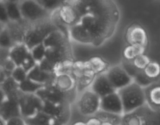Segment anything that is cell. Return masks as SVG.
<instances>
[{"instance_id":"cell-1","label":"cell","mask_w":160,"mask_h":125,"mask_svg":"<svg viewBox=\"0 0 160 125\" xmlns=\"http://www.w3.org/2000/svg\"><path fill=\"white\" fill-rule=\"evenodd\" d=\"M79 23L89 33L95 45H100L112 34L116 24V22L92 14L81 17Z\"/></svg>"},{"instance_id":"cell-2","label":"cell","mask_w":160,"mask_h":125,"mask_svg":"<svg viewBox=\"0 0 160 125\" xmlns=\"http://www.w3.org/2000/svg\"><path fill=\"white\" fill-rule=\"evenodd\" d=\"M58 27L52 18L43 20L33 23H28L24 38V43L30 49L42 43L47 37Z\"/></svg>"},{"instance_id":"cell-3","label":"cell","mask_w":160,"mask_h":125,"mask_svg":"<svg viewBox=\"0 0 160 125\" xmlns=\"http://www.w3.org/2000/svg\"><path fill=\"white\" fill-rule=\"evenodd\" d=\"M123 115L132 113L147 104L145 89L135 82L119 90Z\"/></svg>"},{"instance_id":"cell-4","label":"cell","mask_w":160,"mask_h":125,"mask_svg":"<svg viewBox=\"0 0 160 125\" xmlns=\"http://www.w3.org/2000/svg\"><path fill=\"white\" fill-rule=\"evenodd\" d=\"M122 125H160V111L147 104L136 111L123 115Z\"/></svg>"},{"instance_id":"cell-5","label":"cell","mask_w":160,"mask_h":125,"mask_svg":"<svg viewBox=\"0 0 160 125\" xmlns=\"http://www.w3.org/2000/svg\"><path fill=\"white\" fill-rule=\"evenodd\" d=\"M19 6L23 19L29 23L52 17V13L45 9L36 0H22L19 3Z\"/></svg>"},{"instance_id":"cell-6","label":"cell","mask_w":160,"mask_h":125,"mask_svg":"<svg viewBox=\"0 0 160 125\" xmlns=\"http://www.w3.org/2000/svg\"><path fill=\"white\" fill-rule=\"evenodd\" d=\"M101 98L90 89L79 94L77 100V107L81 115L89 117L96 115L100 110Z\"/></svg>"},{"instance_id":"cell-7","label":"cell","mask_w":160,"mask_h":125,"mask_svg":"<svg viewBox=\"0 0 160 125\" xmlns=\"http://www.w3.org/2000/svg\"><path fill=\"white\" fill-rule=\"evenodd\" d=\"M44 102L37 94H22L19 100L21 117L24 119L32 117L42 111Z\"/></svg>"},{"instance_id":"cell-8","label":"cell","mask_w":160,"mask_h":125,"mask_svg":"<svg viewBox=\"0 0 160 125\" xmlns=\"http://www.w3.org/2000/svg\"><path fill=\"white\" fill-rule=\"evenodd\" d=\"M43 102L53 104L71 103L72 100H75L73 95L64 93L58 90L52 84L45 86L37 93Z\"/></svg>"},{"instance_id":"cell-9","label":"cell","mask_w":160,"mask_h":125,"mask_svg":"<svg viewBox=\"0 0 160 125\" xmlns=\"http://www.w3.org/2000/svg\"><path fill=\"white\" fill-rule=\"evenodd\" d=\"M107 76L116 91L133 82V78L122 67V65H114L106 73Z\"/></svg>"},{"instance_id":"cell-10","label":"cell","mask_w":160,"mask_h":125,"mask_svg":"<svg viewBox=\"0 0 160 125\" xmlns=\"http://www.w3.org/2000/svg\"><path fill=\"white\" fill-rule=\"evenodd\" d=\"M42 112L53 117L61 125H67L71 115V103L53 104L44 102Z\"/></svg>"},{"instance_id":"cell-11","label":"cell","mask_w":160,"mask_h":125,"mask_svg":"<svg viewBox=\"0 0 160 125\" xmlns=\"http://www.w3.org/2000/svg\"><path fill=\"white\" fill-rule=\"evenodd\" d=\"M125 38L128 45H131L147 48L148 43V37L146 30L138 24H133L127 28Z\"/></svg>"},{"instance_id":"cell-12","label":"cell","mask_w":160,"mask_h":125,"mask_svg":"<svg viewBox=\"0 0 160 125\" xmlns=\"http://www.w3.org/2000/svg\"><path fill=\"white\" fill-rule=\"evenodd\" d=\"M54 13L56 14L55 20L68 28L79 23L81 18L75 7L67 5H62Z\"/></svg>"},{"instance_id":"cell-13","label":"cell","mask_w":160,"mask_h":125,"mask_svg":"<svg viewBox=\"0 0 160 125\" xmlns=\"http://www.w3.org/2000/svg\"><path fill=\"white\" fill-rule=\"evenodd\" d=\"M100 110L122 116L123 115L122 102L118 91L101 98Z\"/></svg>"},{"instance_id":"cell-14","label":"cell","mask_w":160,"mask_h":125,"mask_svg":"<svg viewBox=\"0 0 160 125\" xmlns=\"http://www.w3.org/2000/svg\"><path fill=\"white\" fill-rule=\"evenodd\" d=\"M45 58L56 66L68 60H72L70 43L47 48Z\"/></svg>"},{"instance_id":"cell-15","label":"cell","mask_w":160,"mask_h":125,"mask_svg":"<svg viewBox=\"0 0 160 125\" xmlns=\"http://www.w3.org/2000/svg\"><path fill=\"white\" fill-rule=\"evenodd\" d=\"M89 89L96 93L101 98L116 92L109 81L106 73L96 76Z\"/></svg>"},{"instance_id":"cell-16","label":"cell","mask_w":160,"mask_h":125,"mask_svg":"<svg viewBox=\"0 0 160 125\" xmlns=\"http://www.w3.org/2000/svg\"><path fill=\"white\" fill-rule=\"evenodd\" d=\"M52 85L64 93L68 94L77 93L76 80L69 73H60L56 75Z\"/></svg>"},{"instance_id":"cell-17","label":"cell","mask_w":160,"mask_h":125,"mask_svg":"<svg viewBox=\"0 0 160 125\" xmlns=\"http://www.w3.org/2000/svg\"><path fill=\"white\" fill-rule=\"evenodd\" d=\"M15 117H21L19 102L7 98L2 100L0 105V118L7 121Z\"/></svg>"},{"instance_id":"cell-18","label":"cell","mask_w":160,"mask_h":125,"mask_svg":"<svg viewBox=\"0 0 160 125\" xmlns=\"http://www.w3.org/2000/svg\"><path fill=\"white\" fill-rule=\"evenodd\" d=\"M55 77L54 73L42 70L38 64L28 73V78L44 86L52 85Z\"/></svg>"},{"instance_id":"cell-19","label":"cell","mask_w":160,"mask_h":125,"mask_svg":"<svg viewBox=\"0 0 160 125\" xmlns=\"http://www.w3.org/2000/svg\"><path fill=\"white\" fill-rule=\"evenodd\" d=\"M69 37L76 42L93 45V40L90 35L80 23L69 28Z\"/></svg>"},{"instance_id":"cell-20","label":"cell","mask_w":160,"mask_h":125,"mask_svg":"<svg viewBox=\"0 0 160 125\" xmlns=\"http://www.w3.org/2000/svg\"><path fill=\"white\" fill-rule=\"evenodd\" d=\"M69 35L59 30H56L50 33L43 41L46 48L56 47L69 44Z\"/></svg>"},{"instance_id":"cell-21","label":"cell","mask_w":160,"mask_h":125,"mask_svg":"<svg viewBox=\"0 0 160 125\" xmlns=\"http://www.w3.org/2000/svg\"><path fill=\"white\" fill-rule=\"evenodd\" d=\"M30 53V50L24 43L16 44L9 50V57L17 66L22 65L26 58Z\"/></svg>"},{"instance_id":"cell-22","label":"cell","mask_w":160,"mask_h":125,"mask_svg":"<svg viewBox=\"0 0 160 125\" xmlns=\"http://www.w3.org/2000/svg\"><path fill=\"white\" fill-rule=\"evenodd\" d=\"M144 89L147 104L150 107L160 111V84L154 83Z\"/></svg>"},{"instance_id":"cell-23","label":"cell","mask_w":160,"mask_h":125,"mask_svg":"<svg viewBox=\"0 0 160 125\" xmlns=\"http://www.w3.org/2000/svg\"><path fill=\"white\" fill-rule=\"evenodd\" d=\"M86 62L88 68L96 76L102 74V73H106L111 68L109 64L104 58L99 56H92Z\"/></svg>"},{"instance_id":"cell-24","label":"cell","mask_w":160,"mask_h":125,"mask_svg":"<svg viewBox=\"0 0 160 125\" xmlns=\"http://www.w3.org/2000/svg\"><path fill=\"white\" fill-rule=\"evenodd\" d=\"M24 119L26 125H61L54 118L42 111L30 118Z\"/></svg>"},{"instance_id":"cell-25","label":"cell","mask_w":160,"mask_h":125,"mask_svg":"<svg viewBox=\"0 0 160 125\" xmlns=\"http://www.w3.org/2000/svg\"><path fill=\"white\" fill-rule=\"evenodd\" d=\"M96 77V75L95 73L88 68L81 76L76 79L77 93L81 94L89 89Z\"/></svg>"},{"instance_id":"cell-26","label":"cell","mask_w":160,"mask_h":125,"mask_svg":"<svg viewBox=\"0 0 160 125\" xmlns=\"http://www.w3.org/2000/svg\"><path fill=\"white\" fill-rule=\"evenodd\" d=\"M146 48L140 46L128 45L123 50L122 56L124 60L132 62L136 57L144 54Z\"/></svg>"},{"instance_id":"cell-27","label":"cell","mask_w":160,"mask_h":125,"mask_svg":"<svg viewBox=\"0 0 160 125\" xmlns=\"http://www.w3.org/2000/svg\"><path fill=\"white\" fill-rule=\"evenodd\" d=\"M3 2L5 4V7L7 11V13H8V16L10 21L20 22L24 20L22 16L18 3H14L5 1Z\"/></svg>"},{"instance_id":"cell-28","label":"cell","mask_w":160,"mask_h":125,"mask_svg":"<svg viewBox=\"0 0 160 125\" xmlns=\"http://www.w3.org/2000/svg\"><path fill=\"white\" fill-rule=\"evenodd\" d=\"M44 86V85L36 83L29 78L19 84L20 90L25 94H36Z\"/></svg>"},{"instance_id":"cell-29","label":"cell","mask_w":160,"mask_h":125,"mask_svg":"<svg viewBox=\"0 0 160 125\" xmlns=\"http://www.w3.org/2000/svg\"><path fill=\"white\" fill-rule=\"evenodd\" d=\"M96 116L101 120L102 122H110L115 125H122V116L104 111H99L96 114Z\"/></svg>"},{"instance_id":"cell-30","label":"cell","mask_w":160,"mask_h":125,"mask_svg":"<svg viewBox=\"0 0 160 125\" xmlns=\"http://www.w3.org/2000/svg\"><path fill=\"white\" fill-rule=\"evenodd\" d=\"M143 72L148 78L156 83L160 77V64L156 61H152L143 70Z\"/></svg>"},{"instance_id":"cell-31","label":"cell","mask_w":160,"mask_h":125,"mask_svg":"<svg viewBox=\"0 0 160 125\" xmlns=\"http://www.w3.org/2000/svg\"><path fill=\"white\" fill-rule=\"evenodd\" d=\"M14 44L11 36L9 34V32L7 29V26H3L2 29L1 34H0V45H1L2 49H10Z\"/></svg>"},{"instance_id":"cell-32","label":"cell","mask_w":160,"mask_h":125,"mask_svg":"<svg viewBox=\"0 0 160 125\" xmlns=\"http://www.w3.org/2000/svg\"><path fill=\"white\" fill-rule=\"evenodd\" d=\"M46 51H47V48L45 47L44 44L42 43L37 46H35L32 49H31L30 53L32 56L33 58V59L38 64L45 58Z\"/></svg>"},{"instance_id":"cell-33","label":"cell","mask_w":160,"mask_h":125,"mask_svg":"<svg viewBox=\"0 0 160 125\" xmlns=\"http://www.w3.org/2000/svg\"><path fill=\"white\" fill-rule=\"evenodd\" d=\"M47 11L52 13L62 5L61 0H36Z\"/></svg>"},{"instance_id":"cell-34","label":"cell","mask_w":160,"mask_h":125,"mask_svg":"<svg viewBox=\"0 0 160 125\" xmlns=\"http://www.w3.org/2000/svg\"><path fill=\"white\" fill-rule=\"evenodd\" d=\"M87 69H88V65L86 61H74L72 66L71 75L76 80L80 76H81Z\"/></svg>"},{"instance_id":"cell-35","label":"cell","mask_w":160,"mask_h":125,"mask_svg":"<svg viewBox=\"0 0 160 125\" xmlns=\"http://www.w3.org/2000/svg\"><path fill=\"white\" fill-rule=\"evenodd\" d=\"M151 62L150 58L145 54L138 56L131 62L138 71H143Z\"/></svg>"},{"instance_id":"cell-36","label":"cell","mask_w":160,"mask_h":125,"mask_svg":"<svg viewBox=\"0 0 160 125\" xmlns=\"http://www.w3.org/2000/svg\"><path fill=\"white\" fill-rule=\"evenodd\" d=\"M17 67V65L9 57V55L1 60V70H3L8 77L11 76L12 71Z\"/></svg>"},{"instance_id":"cell-37","label":"cell","mask_w":160,"mask_h":125,"mask_svg":"<svg viewBox=\"0 0 160 125\" xmlns=\"http://www.w3.org/2000/svg\"><path fill=\"white\" fill-rule=\"evenodd\" d=\"M133 82L140 85L144 89H146L147 87L154 83V82L152 81V80L147 77V76L144 73L143 71H140L137 73L135 76L133 77Z\"/></svg>"},{"instance_id":"cell-38","label":"cell","mask_w":160,"mask_h":125,"mask_svg":"<svg viewBox=\"0 0 160 125\" xmlns=\"http://www.w3.org/2000/svg\"><path fill=\"white\" fill-rule=\"evenodd\" d=\"M11 77L20 84L28 78V73L22 66H17L12 71Z\"/></svg>"},{"instance_id":"cell-39","label":"cell","mask_w":160,"mask_h":125,"mask_svg":"<svg viewBox=\"0 0 160 125\" xmlns=\"http://www.w3.org/2000/svg\"><path fill=\"white\" fill-rule=\"evenodd\" d=\"M38 65L37 62L33 59V56L31 55V53L26 58V59L24 60L22 67L28 73L33 68H34L36 65Z\"/></svg>"},{"instance_id":"cell-40","label":"cell","mask_w":160,"mask_h":125,"mask_svg":"<svg viewBox=\"0 0 160 125\" xmlns=\"http://www.w3.org/2000/svg\"><path fill=\"white\" fill-rule=\"evenodd\" d=\"M0 20H1L2 23L4 25L8 24L10 22L5 4L3 1L1 2V5H0Z\"/></svg>"},{"instance_id":"cell-41","label":"cell","mask_w":160,"mask_h":125,"mask_svg":"<svg viewBox=\"0 0 160 125\" xmlns=\"http://www.w3.org/2000/svg\"><path fill=\"white\" fill-rule=\"evenodd\" d=\"M6 125H26L24 118L22 117H15L7 120Z\"/></svg>"},{"instance_id":"cell-42","label":"cell","mask_w":160,"mask_h":125,"mask_svg":"<svg viewBox=\"0 0 160 125\" xmlns=\"http://www.w3.org/2000/svg\"><path fill=\"white\" fill-rule=\"evenodd\" d=\"M86 125H101L102 122L96 115L87 117V119L85 121Z\"/></svg>"},{"instance_id":"cell-43","label":"cell","mask_w":160,"mask_h":125,"mask_svg":"<svg viewBox=\"0 0 160 125\" xmlns=\"http://www.w3.org/2000/svg\"><path fill=\"white\" fill-rule=\"evenodd\" d=\"M62 5H67L76 7L77 5L81 2L82 0H61Z\"/></svg>"},{"instance_id":"cell-44","label":"cell","mask_w":160,"mask_h":125,"mask_svg":"<svg viewBox=\"0 0 160 125\" xmlns=\"http://www.w3.org/2000/svg\"><path fill=\"white\" fill-rule=\"evenodd\" d=\"M71 125H86V122L83 121H76L72 122Z\"/></svg>"},{"instance_id":"cell-45","label":"cell","mask_w":160,"mask_h":125,"mask_svg":"<svg viewBox=\"0 0 160 125\" xmlns=\"http://www.w3.org/2000/svg\"><path fill=\"white\" fill-rule=\"evenodd\" d=\"M5 2H14V3H20V2L22 1V0H3Z\"/></svg>"},{"instance_id":"cell-46","label":"cell","mask_w":160,"mask_h":125,"mask_svg":"<svg viewBox=\"0 0 160 125\" xmlns=\"http://www.w3.org/2000/svg\"><path fill=\"white\" fill-rule=\"evenodd\" d=\"M101 125H115V124L110 123V122H102V124Z\"/></svg>"}]
</instances>
